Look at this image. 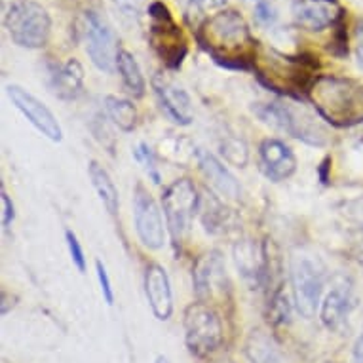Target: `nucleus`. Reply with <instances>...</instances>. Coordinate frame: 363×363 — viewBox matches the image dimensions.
<instances>
[{
	"label": "nucleus",
	"instance_id": "f257e3e1",
	"mask_svg": "<svg viewBox=\"0 0 363 363\" xmlns=\"http://www.w3.org/2000/svg\"><path fill=\"white\" fill-rule=\"evenodd\" d=\"M202 48L219 65L230 69H251L257 61V42L250 25L236 10H223L206 19L198 29Z\"/></svg>",
	"mask_w": 363,
	"mask_h": 363
},
{
	"label": "nucleus",
	"instance_id": "f03ea898",
	"mask_svg": "<svg viewBox=\"0 0 363 363\" xmlns=\"http://www.w3.org/2000/svg\"><path fill=\"white\" fill-rule=\"evenodd\" d=\"M308 96L329 124L348 128L363 122V86L350 78L318 77Z\"/></svg>",
	"mask_w": 363,
	"mask_h": 363
},
{
	"label": "nucleus",
	"instance_id": "7ed1b4c3",
	"mask_svg": "<svg viewBox=\"0 0 363 363\" xmlns=\"http://www.w3.org/2000/svg\"><path fill=\"white\" fill-rule=\"evenodd\" d=\"M318 61H308L301 57H287L274 54V57H261L255 61L257 77L261 82L284 96H298L303 91H310L315 82L314 71Z\"/></svg>",
	"mask_w": 363,
	"mask_h": 363
},
{
	"label": "nucleus",
	"instance_id": "20e7f679",
	"mask_svg": "<svg viewBox=\"0 0 363 363\" xmlns=\"http://www.w3.org/2000/svg\"><path fill=\"white\" fill-rule=\"evenodd\" d=\"M8 33L12 36V40L21 46V48L38 50L46 46L50 38V21L48 12L30 0H21L16 2L6 13L4 19Z\"/></svg>",
	"mask_w": 363,
	"mask_h": 363
},
{
	"label": "nucleus",
	"instance_id": "39448f33",
	"mask_svg": "<svg viewBox=\"0 0 363 363\" xmlns=\"http://www.w3.org/2000/svg\"><path fill=\"white\" fill-rule=\"evenodd\" d=\"M259 118L274 128L278 131H284L287 135L295 139H301L308 145H323L325 143V131L315 124V118L308 114L304 108L291 107L286 103H264L257 107Z\"/></svg>",
	"mask_w": 363,
	"mask_h": 363
},
{
	"label": "nucleus",
	"instance_id": "423d86ee",
	"mask_svg": "<svg viewBox=\"0 0 363 363\" xmlns=\"http://www.w3.org/2000/svg\"><path fill=\"white\" fill-rule=\"evenodd\" d=\"M185 340L194 356H208L223 342L219 314L209 304L194 303L185 310Z\"/></svg>",
	"mask_w": 363,
	"mask_h": 363
},
{
	"label": "nucleus",
	"instance_id": "0eeeda50",
	"mask_svg": "<svg viewBox=\"0 0 363 363\" xmlns=\"http://www.w3.org/2000/svg\"><path fill=\"white\" fill-rule=\"evenodd\" d=\"M149 13L152 18V27H150L152 48L169 69H177L186 55L185 36L173 21L167 6H164L162 2H152Z\"/></svg>",
	"mask_w": 363,
	"mask_h": 363
},
{
	"label": "nucleus",
	"instance_id": "6e6552de",
	"mask_svg": "<svg viewBox=\"0 0 363 363\" xmlns=\"http://www.w3.org/2000/svg\"><path fill=\"white\" fill-rule=\"evenodd\" d=\"M162 203H164V215H166L172 238L179 244L183 236L189 233V226L196 213V186L192 185V181L189 179H177L166 189L164 196H162Z\"/></svg>",
	"mask_w": 363,
	"mask_h": 363
},
{
	"label": "nucleus",
	"instance_id": "1a4fd4ad",
	"mask_svg": "<svg viewBox=\"0 0 363 363\" xmlns=\"http://www.w3.org/2000/svg\"><path fill=\"white\" fill-rule=\"evenodd\" d=\"M291 286L301 315L314 318L323 291V272L310 257H295L291 262Z\"/></svg>",
	"mask_w": 363,
	"mask_h": 363
},
{
	"label": "nucleus",
	"instance_id": "9d476101",
	"mask_svg": "<svg viewBox=\"0 0 363 363\" xmlns=\"http://www.w3.org/2000/svg\"><path fill=\"white\" fill-rule=\"evenodd\" d=\"M86 40H88L86 50L91 63L99 71L113 72L120 54L118 40L107 19L101 18L97 12L86 13Z\"/></svg>",
	"mask_w": 363,
	"mask_h": 363
},
{
	"label": "nucleus",
	"instance_id": "9b49d317",
	"mask_svg": "<svg viewBox=\"0 0 363 363\" xmlns=\"http://www.w3.org/2000/svg\"><path fill=\"white\" fill-rule=\"evenodd\" d=\"M133 215H135V228H138L139 240L149 250H160L166 242V230L158 203L150 192L141 183L135 186L133 192Z\"/></svg>",
	"mask_w": 363,
	"mask_h": 363
},
{
	"label": "nucleus",
	"instance_id": "f8f14e48",
	"mask_svg": "<svg viewBox=\"0 0 363 363\" xmlns=\"http://www.w3.org/2000/svg\"><path fill=\"white\" fill-rule=\"evenodd\" d=\"M6 89L12 103L25 114V118L29 120L30 124L35 125L44 138L60 143L61 139H63V131H61V125L54 116V113L40 99H36L33 94H29L21 86H8Z\"/></svg>",
	"mask_w": 363,
	"mask_h": 363
},
{
	"label": "nucleus",
	"instance_id": "ddd939ff",
	"mask_svg": "<svg viewBox=\"0 0 363 363\" xmlns=\"http://www.w3.org/2000/svg\"><path fill=\"white\" fill-rule=\"evenodd\" d=\"M152 86H155L156 97L167 116L179 125L191 124L194 120V111H192V101L185 88L175 82L173 78L164 77V74L155 77Z\"/></svg>",
	"mask_w": 363,
	"mask_h": 363
},
{
	"label": "nucleus",
	"instance_id": "4468645a",
	"mask_svg": "<svg viewBox=\"0 0 363 363\" xmlns=\"http://www.w3.org/2000/svg\"><path fill=\"white\" fill-rule=\"evenodd\" d=\"M145 295H147L152 314L160 322L169 320L173 312L172 286H169L166 268L156 264V262H150L145 268Z\"/></svg>",
	"mask_w": 363,
	"mask_h": 363
},
{
	"label": "nucleus",
	"instance_id": "2eb2a0df",
	"mask_svg": "<svg viewBox=\"0 0 363 363\" xmlns=\"http://www.w3.org/2000/svg\"><path fill=\"white\" fill-rule=\"evenodd\" d=\"M223 259L217 251L206 253L194 267V291L200 301H208L215 293H223L226 287V274Z\"/></svg>",
	"mask_w": 363,
	"mask_h": 363
},
{
	"label": "nucleus",
	"instance_id": "dca6fc26",
	"mask_svg": "<svg viewBox=\"0 0 363 363\" xmlns=\"http://www.w3.org/2000/svg\"><path fill=\"white\" fill-rule=\"evenodd\" d=\"M293 16L304 29L323 30L342 18V10L335 0H295Z\"/></svg>",
	"mask_w": 363,
	"mask_h": 363
},
{
	"label": "nucleus",
	"instance_id": "f3484780",
	"mask_svg": "<svg viewBox=\"0 0 363 363\" xmlns=\"http://www.w3.org/2000/svg\"><path fill=\"white\" fill-rule=\"evenodd\" d=\"M259 152H261L262 169L267 173V177H270L272 181H284V179L291 177L297 169L295 155L280 139L262 141Z\"/></svg>",
	"mask_w": 363,
	"mask_h": 363
},
{
	"label": "nucleus",
	"instance_id": "a211bd4d",
	"mask_svg": "<svg viewBox=\"0 0 363 363\" xmlns=\"http://www.w3.org/2000/svg\"><path fill=\"white\" fill-rule=\"evenodd\" d=\"M198 164H200L203 177L208 179L215 191L220 192L225 198L238 200L240 192H242L238 181H236L233 173L220 164L217 156H213L211 152H206V150H200L198 152Z\"/></svg>",
	"mask_w": 363,
	"mask_h": 363
},
{
	"label": "nucleus",
	"instance_id": "6ab92c4d",
	"mask_svg": "<svg viewBox=\"0 0 363 363\" xmlns=\"http://www.w3.org/2000/svg\"><path fill=\"white\" fill-rule=\"evenodd\" d=\"M234 262H236L242 278L253 286L259 284L264 276L267 257H264V251L253 240H242L234 245Z\"/></svg>",
	"mask_w": 363,
	"mask_h": 363
},
{
	"label": "nucleus",
	"instance_id": "aec40b11",
	"mask_svg": "<svg viewBox=\"0 0 363 363\" xmlns=\"http://www.w3.org/2000/svg\"><path fill=\"white\" fill-rule=\"evenodd\" d=\"M352 310V295L346 286H337L323 298L320 318L328 329H340Z\"/></svg>",
	"mask_w": 363,
	"mask_h": 363
},
{
	"label": "nucleus",
	"instance_id": "412c9836",
	"mask_svg": "<svg viewBox=\"0 0 363 363\" xmlns=\"http://www.w3.org/2000/svg\"><path fill=\"white\" fill-rule=\"evenodd\" d=\"M84 86L82 65L77 60H69L52 71V88L61 99H77Z\"/></svg>",
	"mask_w": 363,
	"mask_h": 363
},
{
	"label": "nucleus",
	"instance_id": "4be33fe9",
	"mask_svg": "<svg viewBox=\"0 0 363 363\" xmlns=\"http://www.w3.org/2000/svg\"><path fill=\"white\" fill-rule=\"evenodd\" d=\"M88 173H89V179H91V185H94V189L97 191V194H99V198H101L103 206L107 208L108 213L111 215L118 213V206H120L118 191H116V186H114L113 179H111L107 169H105L101 164H97V162L94 160V162H89Z\"/></svg>",
	"mask_w": 363,
	"mask_h": 363
},
{
	"label": "nucleus",
	"instance_id": "5701e85b",
	"mask_svg": "<svg viewBox=\"0 0 363 363\" xmlns=\"http://www.w3.org/2000/svg\"><path fill=\"white\" fill-rule=\"evenodd\" d=\"M116 69H118L120 77L124 80V86L130 89V94L133 97H143L145 94V78L143 72H141V67L135 61V57L125 52V50H120L118 60H116Z\"/></svg>",
	"mask_w": 363,
	"mask_h": 363
},
{
	"label": "nucleus",
	"instance_id": "b1692460",
	"mask_svg": "<svg viewBox=\"0 0 363 363\" xmlns=\"http://www.w3.org/2000/svg\"><path fill=\"white\" fill-rule=\"evenodd\" d=\"M105 111L108 118L113 120V124L118 125L122 131H131L138 124V111L128 99L114 96L105 97Z\"/></svg>",
	"mask_w": 363,
	"mask_h": 363
},
{
	"label": "nucleus",
	"instance_id": "393cba45",
	"mask_svg": "<svg viewBox=\"0 0 363 363\" xmlns=\"http://www.w3.org/2000/svg\"><path fill=\"white\" fill-rule=\"evenodd\" d=\"M247 356L253 363H278V350L261 331H253L247 342Z\"/></svg>",
	"mask_w": 363,
	"mask_h": 363
},
{
	"label": "nucleus",
	"instance_id": "a878e982",
	"mask_svg": "<svg viewBox=\"0 0 363 363\" xmlns=\"http://www.w3.org/2000/svg\"><path fill=\"white\" fill-rule=\"evenodd\" d=\"M220 150L223 155L230 164L238 167H244L247 164V158H250V152H247V147H245L244 141L240 139H226L225 143L220 145Z\"/></svg>",
	"mask_w": 363,
	"mask_h": 363
},
{
	"label": "nucleus",
	"instance_id": "bb28decb",
	"mask_svg": "<svg viewBox=\"0 0 363 363\" xmlns=\"http://www.w3.org/2000/svg\"><path fill=\"white\" fill-rule=\"evenodd\" d=\"M135 158H138L141 164H143L145 172L152 179V183H160V173H158V167H156V160H155V155L150 152V149L147 145H139L138 150H135Z\"/></svg>",
	"mask_w": 363,
	"mask_h": 363
},
{
	"label": "nucleus",
	"instance_id": "cd10ccee",
	"mask_svg": "<svg viewBox=\"0 0 363 363\" xmlns=\"http://www.w3.org/2000/svg\"><path fill=\"white\" fill-rule=\"evenodd\" d=\"M65 238H67V245H69V251H71L72 261H74L78 270L84 272V270H86V257H84V250H82V245H80V242H78L77 234L72 233V230H67Z\"/></svg>",
	"mask_w": 363,
	"mask_h": 363
},
{
	"label": "nucleus",
	"instance_id": "c85d7f7f",
	"mask_svg": "<svg viewBox=\"0 0 363 363\" xmlns=\"http://www.w3.org/2000/svg\"><path fill=\"white\" fill-rule=\"evenodd\" d=\"M255 18L261 25H272L278 19V10L268 0H259L255 4Z\"/></svg>",
	"mask_w": 363,
	"mask_h": 363
},
{
	"label": "nucleus",
	"instance_id": "c756f323",
	"mask_svg": "<svg viewBox=\"0 0 363 363\" xmlns=\"http://www.w3.org/2000/svg\"><path fill=\"white\" fill-rule=\"evenodd\" d=\"M97 268V278H99V284H101V293L105 301H107L108 306H113L114 304V291H113V284H111V278H108V272L105 264L101 261L96 262Z\"/></svg>",
	"mask_w": 363,
	"mask_h": 363
},
{
	"label": "nucleus",
	"instance_id": "7c9ffc66",
	"mask_svg": "<svg viewBox=\"0 0 363 363\" xmlns=\"http://www.w3.org/2000/svg\"><path fill=\"white\" fill-rule=\"evenodd\" d=\"M289 318V303L284 293H278L272 298V320L276 323H284Z\"/></svg>",
	"mask_w": 363,
	"mask_h": 363
},
{
	"label": "nucleus",
	"instance_id": "2f4dec72",
	"mask_svg": "<svg viewBox=\"0 0 363 363\" xmlns=\"http://www.w3.org/2000/svg\"><path fill=\"white\" fill-rule=\"evenodd\" d=\"M0 200H2V226L12 225L13 203H12V200H10V196L6 194V191L0 192Z\"/></svg>",
	"mask_w": 363,
	"mask_h": 363
},
{
	"label": "nucleus",
	"instance_id": "473e14b6",
	"mask_svg": "<svg viewBox=\"0 0 363 363\" xmlns=\"http://www.w3.org/2000/svg\"><path fill=\"white\" fill-rule=\"evenodd\" d=\"M356 54H357V63L359 67H363V21L357 25V33H356Z\"/></svg>",
	"mask_w": 363,
	"mask_h": 363
},
{
	"label": "nucleus",
	"instance_id": "72a5a7b5",
	"mask_svg": "<svg viewBox=\"0 0 363 363\" xmlns=\"http://www.w3.org/2000/svg\"><path fill=\"white\" fill-rule=\"evenodd\" d=\"M354 362L363 363V333L359 335V339L356 340V346H354Z\"/></svg>",
	"mask_w": 363,
	"mask_h": 363
},
{
	"label": "nucleus",
	"instance_id": "f704fd0d",
	"mask_svg": "<svg viewBox=\"0 0 363 363\" xmlns=\"http://www.w3.org/2000/svg\"><path fill=\"white\" fill-rule=\"evenodd\" d=\"M352 215H354V219L357 220V225L363 228V200L354 203V208H352Z\"/></svg>",
	"mask_w": 363,
	"mask_h": 363
},
{
	"label": "nucleus",
	"instance_id": "c9c22d12",
	"mask_svg": "<svg viewBox=\"0 0 363 363\" xmlns=\"http://www.w3.org/2000/svg\"><path fill=\"white\" fill-rule=\"evenodd\" d=\"M196 2L206 8H217V6H223L226 0H196Z\"/></svg>",
	"mask_w": 363,
	"mask_h": 363
},
{
	"label": "nucleus",
	"instance_id": "e433bc0d",
	"mask_svg": "<svg viewBox=\"0 0 363 363\" xmlns=\"http://www.w3.org/2000/svg\"><path fill=\"white\" fill-rule=\"evenodd\" d=\"M156 363H169V359L166 356H158L156 357Z\"/></svg>",
	"mask_w": 363,
	"mask_h": 363
},
{
	"label": "nucleus",
	"instance_id": "4c0bfd02",
	"mask_svg": "<svg viewBox=\"0 0 363 363\" xmlns=\"http://www.w3.org/2000/svg\"><path fill=\"white\" fill-rule=\"evenodd\" d=\"M359 262H362V268H363V255H362V261H359Z\"/></svg>",
	"mask_w": 363,
	"mask_h": 363
}]
</instances>
